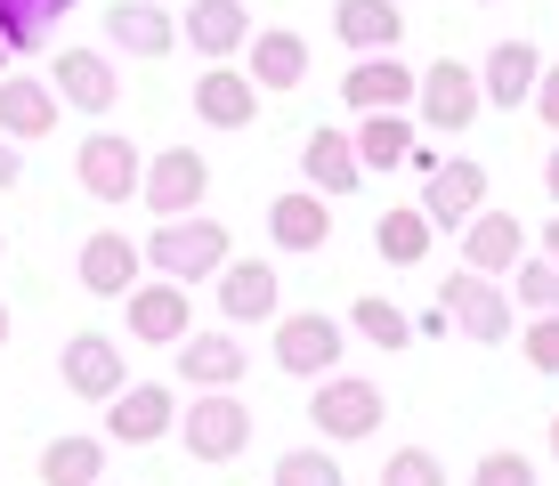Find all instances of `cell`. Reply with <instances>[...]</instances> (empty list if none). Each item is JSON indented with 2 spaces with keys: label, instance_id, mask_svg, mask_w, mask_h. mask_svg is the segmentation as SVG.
<instances>
[{
  "label": "cell",
  "instance_id": "6da1fadb",
  "mask_svg": "<svg viewBox=\"0 0 559 486\" xmlns=\"http://www.w3.org/2000/svg\"><path fill=\"white\" fill-rule=\"evenodd\" d=\"M236 236H227L219 220H203V211H187V220H163L154 236L139 244L146 260H154V276H170V284H203V276H219L236 251H227Z\"/></svg>",
  "mask_w": 559,
  "mask_h": 486
},
{
  "label": "cell",
  "instance_id": "7a4b0ae2",
  "mask_svg": "<svg viewBox=\"0 0 559 486\" xmlns=\"http://www.w3.org/2000/svg\"><path fill=\"white\" fill-rule=\"evenodd\" d=\"M179 438H187L195 462H236L252 446V405L236 389H195V405L179 414Z\"/></svg>",
  "mask_w": 559,
  "mask_h": 486
},
{
  "label": "cell",
  "instance_id": "3957f363",
  "mask_svg": "<svg viewBox=\"0 0 559 486\" xmlns=\"http://www.w3.org/2000/svg\"><path fill=\"white\" fill-rule=\"evenodd\" d=\"M381 414H390V398H381L365 374H324L317 381V398H308V422H317L333 446H357V438H373L381 430Z\"/></svg>",
  "mask_w": 559,
  "mask_h": 486
},
{
  "label": "cell",
  "instance_id": "277c9868",
  "mask_svg": "<svg viewBox=\"0 0 559 486\" xmlns=\"http://www.w3.org/2000/svg\"><path fill=\"white\" fill-rule=\"evenodd\" d=\"M438 308H447V324H462L478 348H503V341H511V292L495 284V276L454 268V276L438 284Z\"/></svg>",
  "mask_w": 559,
  "mask_h": 486
},
{
  "label": "cell",
  "instance_id": "5b68a950",
  "mask_svg": "<svg viewBox=\"0 0 559 486\" xmlns=\"http://www.w3.org/2000/svg\"><path fill=\"white\" fill-rule=\"evenodd\" d=\"M203 187H211V163L195 146H163L146 163V179H139V203L154 211V220H187V211H203Z\"/></svg>",
  "mask_w": 559,
  "mask_h": 486
},
{
  "label": "cell",
  "instance_id": "8992f818",
  "mask_svg": "<svg viewBox=\"0 0 559 486\" xmlns=\"http://www.w3.org/2000/svg\"><path fill=\"white\" fill-rule=\"evenodd\" d=\"M73 179H82V194H98V203H139V146L114 139V130H98V139H82V154H73Z\"/></svg>",
  "mask_w": 559,
  "mask_h": 486
},
{
  "label": "cell",
  "instance_id": "52a82bcc",
  "mask_svg": "<svg viewBox=\"0 0 559 486\" xmlns=\"http://www.w3.org/2000/svg\"><path fill=\"white\" fill-rule=\"evenodd\" d=\"M122 317H130V333H139L146 348H179L187 333H195V308H187V284H170V276H154V284H130L122 292Z\"/></svg>",
  "mask_w": 559,
  "mask_h": 486
},
{
  "label": "cell",
  "instance_id": "ba28073f",
  "mask_svg": "<svg viewBox=\"0 0 559 486\" xmlns=\"http://www.w3.org/2000/svg\"><path fill=\"white\" fill-rule=\"evenodd\" d=\"M57 374H66V389L90 398V405H106V398L130 389V365H122V348H114L106 333H73L66 348H57Z\"/></svg>",
  "mask_w": 559,
  "mask_h": 486
},
{
  "label": "cell",
  "instance_id": "9c48e42d",
  "mask_svg": "<svg viewBox=\"0 0 559 486\" xmlns=\"http://www.w3.org/2000/svg\"><path fill=\"white\" fill-rule=\"evenodd\" d=\"M414 106H421V122H430V130H462V122H478L487 97H478V73L462 66V57H438V66L414 82Z\"/></svg>",
  "mask_w": 559,
  "mask_h": 486
},
{
  "label": "cell",
  "instance_id": "30bf717a",
  "mask_svg": "<svg viewBox=\"0 0 559 486\" xmlns=\"http://www.w3.org/2000/svg\"><path fill=\"white\" fill-rule=\"evenodd\" d=\"M276 365H284V374H308V381L341 374V324L317 317V308H300V317H276Z\"/></svg>",
  "mask_w": 559,
  "mask_h": 486
},
{
  "label": "cell",
  "instance_id": "8fae6325",
  "mask_svg": "<svg viewBox=\"0 0 559 486\" xmlns=\"http://www.w3.org/2000/svg\"><path fill=\"white\" fill-rule=\"evenodd\" d=\"M114 66L98 49H57L49 57V97L57 106H73V114H114Z\"/></svg>",
  "mask_w": 559,
  "mask_h": 486
},
{
  "label": "cell",
  "instance_id": "7c38bea8",
  "mask_svg": "<svg viewBox=\"0 0 559 486\" xmlns=\"http://www.w3.org/2000/svg\"><path fill=\"white\" fill-rule=\"evenodd\" d=\"M243 82H252L260 97L300 90V82H308V42H300V33H284V25L252 33V42H243Z\"/></svg>",
  "mask_w": 559,
  "mask_h": 486
},
{
  "label": "cell",
  "instance_id": "4fadbf2b",
  "mask_svg": "<svg viewBox=\"0 0 559 486\" xmlns=\"http://www.w3.org/2000/svg\"><path fill=\"white\" fill-rule=\"evenodd\" d=\"M170 430H179V405H170L163 381H139V389H122V398H106V438L154 446V438H170Z\"/></svg>",
  "mask_w": 559,
  "mask_h": 486
},
{
  "label": "cell",
  "instance_id": "5bb4252c",
  "mask_svg": "<svg viewBox=\"0 0 559 486\" xmlns=\"http://www.w3.org/2000/svg\"><path fill=\"white\" fill-rule=\"evenodd\" d=\"M519 260H527V227H519L511 211H478V220L462 227V268H471V276H511Z\"/></svg>",
  "mask_w": 559,
  "mask_h": 486
},
{
  "label": "cell",
  "instance_id": "9a60e30c",
  "mask_svg": "<svg viewBox=\"0 0 559 486\" xmlns=\"http://www.w3.org/2000/svg\"><path fill=\"white\" fill-rule=\"evenodd\" d=\"M535 82H544V57H535V42H495L487 49V73H478V97H487V106H503V114H519L535 97Z\"/></svg>",
  "mask_w": 559,
  "mask_h": 486
},
{
  "label": "cell",
  "instance_id": "2e32d148",
  "mask_svg": "<svg viewBox=\"0 0 559 486\" xmlns=\"http://www.w3.org/2000/svg\"><path fill=\"white\" fill-rule=\"evenodd\" d=\"M478 211H487V170L478 163H438L430 194H421V220L430 227H471Z\"/></svg>",
  "mask_w": 559,
  "mask_h": 486
},
{
  "label": "cell",
  "instance_id": "e0dca14e",
  "mask_svg": "<svg viewBox=\"0 0 559 486\" xmlns=\"http://www.w3.org/2000/svg\"><path fill=\"white\" fill-rule=\"evenodd\" d=\"M341 97H349L357 114H406L414 106V73H406V57H357L349 66V82H341Z\"/></svg>",
  "mask_w": 559,
  "mask_h": 486
},
{
  "label": "cell",
  "instance_id": "ac0fdd59",
  "mask_svg": "<svg viewBox=\"0 0 559 486\" xmlns=\"http://www.w3.org/2000/svg\"><path fill=\"white\" fill-rule=\"evenodd\" d=\"M179 33L203 49V66H227V57L252 42V16H243V0H187Z\"/></svg>",
  "mask_w": 559,
  "mask_h": 486
},
{
  "label": "cell",
  "instance_id": "d6986e66",
  "mask_svg": "<svg viewBox=\"0 0 559 486\" xmlns=\"http://www.w3.org/2000/svg\"><path fill=\"white\" fill-rule=\"evenodd\" d=\"M57 130V97L49 82H33V73H0V139L9 146H33Z\"/></svg>",
  "mask_w": 559,
  "mask_h": 486
},
{
  "label": "cell",
  "instance_id": "ffe728a7",
  "mask_svg": "<svg viewBox=\"0 0 559 486\" xmlns=\"http://www.w3.org/2000/svg\"><path fill=\"white\" fill-rule=\"evenodd\" d=\"M300 179H308V194H357L365 187V163H357V146L341 139V130H308V146H300Z\"/></svg>",
  "mask_w": 559,
  "mask_h": 486
},
{
  "label": "cell",
  "instance_id": "44dd1931",
  "mask_svg": "<svg viewBox=\"0 0 559 486\" xmlns=\"http://www.w3.org/2000/svg\"><path fill=\"white\" fill-rule=\"evenodd\" d=\"M284 300V284H276V268L267 260H227L219 268V317L227 324H267V308Z\"/></svg>",
  "mask_w": 559,
  "mask_h": 486
},
{
  "label": "cell",
  "instance_id": "7402d4cb",
  "mask_svg": "<svg viewBox=\"0 0 559 486\" xmlns=\"http://www.w3.org/2000/svg\"><path fill=\"white\" fill-rule=\"evenodd\" d=\"M195 114L211 130H252L260 122V90L243 82L236 66H203V82H195Z\"/></svg>",
  "mask_w": 559,
  "mask_h": 486
},
{
  "label": "cell",
  "instance_id": "603a6c76",
  "mask_svg": "<svg viewBox=\"0 0 559 486\" xmlns=\"http://www.w3.org/2000/svg\"><path fill=\"white\" fill-rule=\"evenodd\" d=\"M267 236H276L284 251H317V244H333V203H324V194H308V187L276 194V203H267Z\"/></svg>",
  "mask_w": 559,
  "mask_h": 486
},
{
  "label": "cell",
  "instance_id": "cb8c5ba5",
  "mask_svg": "<svg viewBox=\"0 0 559 486\" xmlns=\"http://www.w3.org/2000/svg\"><path fill=\"white\" fill-rule=\"evenodd\" d=\"M106 42H114V49H139V57H170L179 16L154 9V0H114V9H106Z\"/></svg>",
  "mask_w": 559,
  "mask_h": 486
},
{
  "label": "cell",
  "instance_id": "d4e9b609",
  "mask_svg": "<svg viewBox=\"0 0 559 486\" xmlns=\"http://www.w3.org/2000/svg\"><path fill=\"white\" fill-rule=\"evenodd\" d=\"M139 260H146V251L130 244V236H114V227H106V236H90V244H82V292L122 300V292L139 284Z\"/></svg>",
  "mask_w": 559,
  "mask_h": 486
},
{
  "label": "cell",
  "instance_id": "484cf974",
  "mask_svg": "<svg viewBox=\"0 0 559 486\" xmlns=\"http://www.w3.org/2000/svg\"><path fill=\"white\" fill-rule=\"evenodd\" d=\"M179 374L195 389H236L243 381V341L236 333H187L179 341Z\"/></svg>",
  "mask_w": 559,
  "mask_h": 486
},
{
  "label": "cell",
  "instance_id": "4316f807",
  "mask_svg": "<svg viewBox=\"0 0 559 486\" xmlns=\"http://www.w3.org/2000/svg\"><path fill=\"white\" fill-rule=\"evenodd\" d=\"M333 25H341V42H349V49H373V57H390L397 42H406V16H397V0H341Z\"/></svg>",
  "mask_w": 559,
  "mask_h": 486
},
{
  "label": "cell",
  "instance_id": "83f0119b",
  "mask_svg": "<svg viewBox=\"0 0 559 486\" xmlns=\"http://www.w3.org/2000/svg\"><path fill=\"white\" fill-rule=\"evenodd\" d=\"M430 236H438V227L421 220V203H397V211H381V220H373V251H381L390 268H421Z\"/></svg>",
  "mask_w": 559,
  "mask_h": 486
},
{
  "label": "cell",
  "instance_id": "f1b7e54d",
  "mask_svg": "<svg viewBox=\"0 0 559 486\" xmlns=\"http://www.w3.org/2000/svg\"><path fill=\"white\" fill-rule=\"evenodd\" d=\"M349 146H357L365 170H397V163H414V122L406 114H365Z\"/></svg>",
  "mask_w": 559,
  "mask_h": 486
},
{
  "label": "cell",
  "instance_id": "f546056e",
  "mask_svg": "<svg viewBox=\"0 0 559 486\" xmlns=\"http://www.w3.org/2000/svg\"><path fill=\"white\" fill-rule=\"evenodd\" d=\"M98 478H106L98 438H49L41 446V486H98Z\"/></svg>",
  "mask_w": 559,
  "mask_h": 486
},
{
  "label": "cell",
  "instance_id": "4dcf8cb0",
  "mask_svg": "<svg viewBox=\"0 0 559 486\" xmlns=\"http://www.w3.org/2000/svg\"><path fill=\"white\" fill-rule=\"evenodd\" d=\"M66 9H73V0H0V42H9L16 57L41 49V42H49V25H57Z\"/></svg>",
  "mask_w": 559,
  "mask_h": 486
},
{
  "label": "cell",
  "instance_id": "1f68e13d",
  "mask_svg": "<svg viewBox=\"0 0 559 486\" xmlns=\"http://www.w3.org/2000/svg\"><path fill=\"white\" fill-rule=\"evenodd\" d=\"M276 486H349L333 462V446H293V454H276Z\"/></svg>",
  "mask_w": 559,
  "mask_h": 486
},
{
  "label": "cell",
  "instance_id": "d6a6232c",
  "mask_svg": "<svg viewBox=\"0 0 559 486\" xmlns=\"http://www.w3.org/2000/svg\"><path fill=\"white\" fill-rule=\"evenodd\" d=\"M511 300L559 317V268H551V260H519V268H511Z\"/></svg>",
  "mask_w": 559,
  "mask_h": 486
},
{
  "label": "cell",
  "instance_id": "836d02e7",
  "mask_svg": "<svg viewBox=\"0 0 559 486\" xmlns=\"http://www.w3.org/2000/svg\"><path fill=\"white\" fill-rule=\"evenodd\" d=\"M381 486H447V462H438L430 446H397V454L381 462Z\"/></svg>",
  "mask_w": 559,
  "mask_h": 486
},
{
  "label": "cell",
  "instance_id": "e575fe53",
  "mask_svg": "<svg viewBox=\"0 0 559 486\" xmlns=\"http://www.w3.org/2000/svg\"><path fill=\"white\" fill-rule=\"evenodd\" d=\"M357 333L373 341V348H406V341H414V324L397 317L390 300H357Z\"/></svg>",
  "mask_w": 559,
  "mask_h": 486
},
{
  "label": "cell",
  "instance_id": "d590c367",
  "mask_svg": "<svg viewBox=\"0 0 559 486\" xmlns=\"http://www.w3.org/2000/svg\"><path fill=\"white\" fill-rule=\"evenodd\" d=\"M471 486H535V462H527V454H511V446H495V454H478Z\"/></svg>",
  "mask_w": 559,
  "mask_h": 486
},
{
  "label": "cell",
  "instance_id": "8d00e7d4",
  "mask_svg": "<svg viewBox=\"0 0 559 486\" xmlns=\"http://www.w3.org/2000/svg\"><path fill=\"white\" fill-rule=\"evenodd\" d=\"M527 365H535V374H559V317L527 324Z\"/></svg>",
  "mask_w": 559,
  "mask_h": 486
},
{
  "label": "cell",
  "instance_id": "74e56055",
  "mask_svg": "<svg viewBox=\"0 0 559 486\" xmlns=\"http://www.w3.org/2000/svg\"><path fill=\"white\" fill-rule=\"evenodd\" d=\"M535 122L559 130V66H544V82H535Z\"/></svg>",
  "mask_w": 559,
  "mask_h": 486
},
{
  "label": "cell",
  "instance_id": "f35d334b",
  "mask_svg": "<svg viewBox=\"0 0 559 486\" xmlns=\"http://www.w3.org/2000/svg\"><path fill=\"white\" fill-rule=\"evenodd\" d=\"M16 179H25V163H16V146L0 139V187H16Z\"/></svg>",
  "mask_w": 559,
  "mask_h": 486
},
{
  "label": "cell",
  "instance_id": "ab89813d",
  "mask_svg": "<svg viewBox=\"0 0 559 486\" xmlns=\"http://www.w3.org/2000/svg\"><path fill=\"white\" fill-rule=\"evenodd\" d=\"M544 187H551V203H559V146H551V163H544Z\"/></svg>",
  "mask_w": 559,
  "mask_h": 486
},
{
  "label": "cell",
  "instance_id": "60d3db41",
  "mask_svg": "<svg viewBox=\"0 0 559 486\" xmlns=\"http://www.w3.org/2000/svg\"><path fill=\"white\" fill-rule=\"evenodd\" d=\"M544 260H551V268H559V220H551V227H544Z\"/></svg>",
  "mask_w": 559,
  "mask_h": 486
},
{
  "label": "cell",
  "instance_id": "b9f144b4",
  "mask_svg": "<svg viewBox=\"0 0 559 486\" xmlns=\"http://www.w3.org/2000/svg\"><path fill=\"white\" fill-rule=\"evenodd\" d=\"M0 73H16V49H9V42H0Z\"/></svg>",
  "mask_w": 559,
  "mask_h": 486
},
{
  "label": "cell",
  "instance_id": "7bdbcfd3",
  "mask_svg": "<svg viewBox=\"0 0 559 486\" xmlns=\"http://www.w3.org/2000/svg\"><path fill=\"white\" fill-rule=\"evenodd\" d=\"M0 348H9V300H0Z\"/></svg>",
  "mask_w": 559,
  "mask_h": 486
},
{
  "label": "cell",
  "instance_id": "ee69618b",
  "mask_svg": "<svg viewBox=\"0 0 559 486\" xmlns=\"http://www.w3.org/2000/svg\"><path fill=\"white\" fill-rule=\"evenodd\" d=\"M551 454H559V422H551Z\"/></svg>",
  "mask_w": 559,
  "mask_h": 486
},
{
  "label": "cell",
  "instance_id": "f6af8a7d",
  "mask_svg": "<svg viewBox=\"0 0 559 486\" xmlns=\"http://www.w3.org/2000/svg\"><path fill=\"white\" fill-rule=\"evenodd\" d=\"M0 251H9V236H0Z\"/></svg>",
  "mask_w": 559,
  "mask_h": 486
},
{
  "label": "cell",
  "instance_id": "bcb514c9",
  "mask_svg": "<svg viewBox=\"0 0 559 486\" xmlns=\"http://www.w3.org/2000/svg\"><path fill=\"white\" fill-rule=\"evenodd\" d=\"M98 486H106V478H98Z\"/></svg>",
  "mask_w": 559,
  "mask_h": 486
}]
</instances>
